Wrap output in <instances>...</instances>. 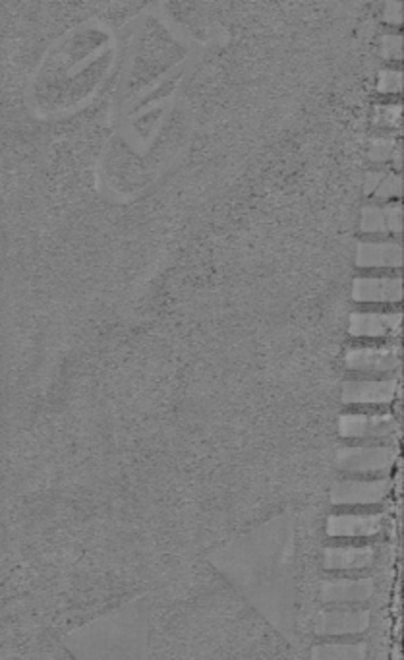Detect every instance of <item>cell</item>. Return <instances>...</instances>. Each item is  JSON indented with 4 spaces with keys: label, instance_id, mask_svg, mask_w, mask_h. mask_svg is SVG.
I'll return each instance as SVG.
<instances>
[{
    "label": "cell",
    "instance_id": "obj_1",
    "mask_svg": "<svg viewBox=\"0 0 404 660\" xmlns=\"http://www.w3.org/2000/svg\"><path fill=\"white\" fill-rule=\"evenodd\" d=\"M352 310L358 314H401V301H358L352 302Z\"/></svg>",
    "mask_w": 404,
    "mask_h": 660
},
{
    "label": "cell",
    "instance_id": "obj_2",
    "mask_svg": "<svg viewBox=\"0 0 404 660\" xmlns=\"http://www.w3.org/2000/svg\"><path fill=\"white\" fill-rule=\"evenodd\" d=\"M385 511V503H337L331 515H379Z\"/></svg>",
    "mask_w": 404,
    "mask_h": 660
},
{
    "label": "cell",
    "instance_id": "obj_3",
    "mask_svg": "<svg viewBox=\"0 0 404 660\" xmlns=\"http://www.w3.org/2000/svg\"><path fill=\"white\" fill-rule=\"evenodd\" d=\"M366 639V633H345V635H321L315 639V645H356V643H364Z\"/></svg>",
    "mask_w": 404,
    "mask_h": 660
}]
</instances>
